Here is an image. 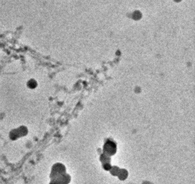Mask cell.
Listing matches in <instances>:
<instances>
[{
    "instance_id": "cell-1",
    "label": "cell",
    "mask_w": 195,
    "mask_h": 184,
    "mask_svg": "<svg viewBox=\"0 0 195 184\" xmlns=\"http://www.w3.org/2000/svg\"><path fill=\"white\" fill-rule=\"evenodd\" d=\"M37 81L35 79H30L28 80V83H27V86L30 89H35L37 87Z\"/></svg>"
}]
</instances>
